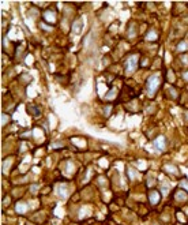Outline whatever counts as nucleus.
<instances>
[{"label":"nucleus","instance_id":"nucleus-1","mask_svg":"<svg viewBox=\"0 0 188 225\" xmlns=\"http://www.w3.org/2000/svg\"><path fill=\"white\" fill-rule=\"evenodd\" d=\"M160 86H161V75L153 74L147 79V83H146V92H147L149 97H154L157 90L160 89Z\"/></svg>","mask_w":188,"mask_h":225},{"label":"nucleus","instance_id":"nucleus-2","mask_svg":"<svg viewBox=\"0 0 188 225\" xmlns=\"http://www.w3.org/2000/svg\"><path fill=\"white\" fill-rule=\"evenodd\" d=\"M138 64H139V55L136 53L131 55L127 59V61H125V74L127 75L134 74L135 70L138 68Z\"/></svg>","mask_w":188,"mask_h":225},{"label":"nucleus","instance_id":"nucleus-3","mask_svg":"<svg viewBox=\"0 0 188 225\" xmlns=\"http://www.w3.org/2000/svg\"><path fill=\"white\" fill-rule=\"evenodd\" d=\"M175 201L176 202H186V201L188 199V194H187V191L186 190H183V188H177L175 191Z\"/></svg>","mask_w":188,"mask_h":225},{"label":"nucleus","instance_id":"nucleus-4","mask_svg":"<svg viewBox=\"0 0 188 225\" xmlns=\"http://www.w3.org/2000/svg\"><path fill=\"white\" fill-rule=\"evenodd\" d=\"M154 147L157 149V150H160V151L165 150V147H166V138L165 136L160 135L158 138H155L154 139Z\"/></svg>","mask_w":188,"mask_h":225},{"label":"nucleus","instance_id":"nucleus-5","mask_svg":"<svg viewBox=\"0 0 188 225\" xmlns=\"http://www.w3.org/2000/svg\"><path fill=\"white\" fill-rule=\"evenodd\" d=\"M160 199H161V194L158 191H155V190H150V191H149V202H150L153 206L158 205Z\"/></svg>","mask_w":188,"mask_h":225},{"label":"nucleus","instance_id":"nucleus-6","mask_svg":"<svg viewBox=\"0 0 188 225\" xmlns=\"http://www.w3.org/2000/svg\"><path fill=\"white\" fill-rule=\"evenodd\" d=\"M44 20H45V22H49V23L55 22V20H56V14L52 13V11H45V14H44Z\"/></svg>","mask_w":188,"mask_h":225},{"label":"nucleus","instance_id":"nucleus-7","mask_svg":"<svg viewBox=\"0 0 188 225\" xmlns=\"http://www.w3.org/2000/svg\"><path fill=\"white\" fill-rule=\"evenodd\" d=\"M15 210L16 213H19V214H23V213H26V210H27V205L25 202H18L15 206Z\"/></svg>","mask_w":188,"mask_h":225},{"label":"nucleus","instance_id":"nucleus-8","mask_svg":"<svg viewBox=\"0 0 188 225\" xmlns=\"http://www.w3.org/2000/svg\"><path fill=\"white\" fill-rule=\"evenodd\" d=\"M164 171L168 172V173H172V175H177L179 173L177 168H176L175 165H170V164H166V165L164 166Z\"/></svg>","mask_w":188,"mask_h":225},{"label":"nucleus","instance_id":"nucleus-9","mask_svg":"<svg viewBox=\"0 0 188 225\" xmlns=\"http://www.w3.org/2000/svg\"><path fill=\"white\" fill-rule=\"evenodd\" d=\"M27 112H29V113H31V115H33L34 118L40 116V109H38L36 105H27Z\"/></svg>","mask_w":188,"mask_h":225},{"label":"nucleus","instance_id":"nucleus-10","mask_svg":"<svg viewBox=\"0 0 188 225\" xmlns=\"http://www.w3.org/2000/svg\"><path fill=\"white\" fill-rule=\"evenodd\" d=\"M176 51H177V52H186V51H188V42H187V41H181V42H179Z\"/></svg>","mask_w":188,"mask_h":225},{"label":"nucleus","instance_id":"nucleus-11","mask_svg":"<svg viewBox=\"0 0 188 225\" xmlns=\"http://www.w3.org/2000/svg\"><path fill=\"white\" fill-rule=\"evenodd\" d=\"M157 33H155V30H151V31H149L147 33V36H146V40L147 41H155L157 40Z\"/></svg>","mask_w":188,"mask_h":225},{"label":"nucleus","instance_id":"nucleus-12","mask_svg":"<svg viewBox=\"0 0 188 225\" xmlns=\"http://www.w3.org/2000/svg\"><path fill=\"white\" fill-rule=\"evenodd\" d=\"M59 194H60V197H67V187L64 186L59 187Z\"/></svg>","mask_w":188,"mask_h":225},{"label":"nucleus","instance_id":"nucleus-13","mask_svg":"<svg viewBox=\"0 0 188 225\" xmlns=\"http://www.w3.org/2000/svg\"><path fill=\"white\" fill-rule=\"evenodd\" d=\"M168 191H169V184L164 180V182H162V194L166 195V194H168Z\"/></svg>","mask_w":188,"mask_h":225},{"label":"nucleus","instance_id":"nucleus-14","mask_svg":"<svg viewBox=\"0 0 188 225\" xmlns=\"http://www.w3.org/2000/svg\"><path fill=\"white\" fill-rule=\"evenodd\" d=\"M180 186H181V188H183V190H187V191H188V180H187V179H183V180H181V182H180Z\"/></svg>","mask_w":188,"mask_h":225},{"label":"nucleus","instance_id":"nucleus-15","mask_svg":"<svg viewBox=\"0 0 188 225\" xmlns=\"http://www.w3.org/2000/svg\"><path fill=\"white\" fill-rule=\"evenodd\" d=\"M114 93H116V90H114V89H112L109 93H108V94H109V96H107V98H109V100H110V98H113V97H114Z\"/></svg>","mask_w":188,"mask_h":225},{"label":"nucleus","instance_id":"nucleus-16","mask_svg":"<svg viewBox=\"0 0 188 225\" xmlns=\"http://www.w3.org/2000/svg\"><path fill=\"white\" fill-rule=\"evenodd\" d=\"M40 27H44L45 30H51V26H48V25H45V23H40Z\"/></svg>","mask_w":188,"mask_h":225},{"label":"nucleus","instance_id":"nucleus-17","mask_svg":"<svg viewBox=\"0 0 188 225\" xmlns=\"http://www.w3.org/2000/svg\"><path fill=\"white\" fill-rule=\"evenodd\" d=\"M181 214H183V213H180V212H179V213H177V218H179V220H180V221H186V217H183V216H181Z\"/></svg>","mask_w":188,"mask_h":225},{"label":"nucleus","instance_id":"nucleus-18","mask_svg":"<svg viewBox=\"0 0 188 225\" xmlns=\"http://www.w3.org/2000/svg\"><path fill=\"white\" fill-rule=\"evenodd\" d=\"M5 123H7V115H3V118H2V125H4Z\"/></svg>","mask_w":188,"mask_h":225},{"label":"nucleus","instance_id":"nucleus-19","mask_svg":"<svg viewBox=\"0 0 188 225\" xmlns=\"http://www.w3.org/2000/svg\"><path fill=\"white\" fill-rule=\"evenodd\" d=\"M26 136H31V131H30V132H26V134H22V135H20V138H26Z\"/></svg>","mask_w":188,"mask_h":225},{"label":"nucleus","instance_id":"nucleus-20","mask_svg":"<svg viewBox=\"0 0 188 225\" xmlns=\"http://www.w3.org/2000/svg\"><path fill=\"white\" fill-rule=\"evenodd\" d=\"M38 188V184H34V186L30 187V191H36V190Z\"/></svg>","mask_w":188,"mask_h":225},{"label":"nucleus","instance_id":"nucleus-21","mask_svg":"<svg viewBox=\"0 0 188 225\" xmlns=\"http://www.w3.org/2000/svg\"><path fill=\"white\" fill-rule=\"evenodd\" d=\"M183 78H184L186 81H188V71H187V72H184V74H183Z\"/></svg>","mask_w":188,"mask_h":225}]
</instances>
